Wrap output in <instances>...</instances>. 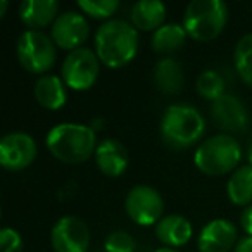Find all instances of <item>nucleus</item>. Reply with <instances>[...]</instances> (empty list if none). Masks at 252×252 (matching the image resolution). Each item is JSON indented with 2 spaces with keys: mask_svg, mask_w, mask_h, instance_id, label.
<instances>
[{
  "mask_svg": "<svg viewBox=\"0 0 252 252\" xmlns=\"http://www.w3.org/2000/svg\"><path fill=\"white\" fill-rule=\"evenodd\" d=\"M90 35V26L83 14L76 11H67L59 14L50 28V36L59 49L73 50L81 49Z\"/></svg>",
  "mask_w": 252,
  "mask_h": 252,
  "instance_id": "nucleus-11",
  "label": "nucleus"
},
{
  "mask_svg": "<svg viewBox=\"0 0 252 252\" xmlns=\"http://www.w3.org/2000/svg\"><path fill=\"white\" fill-rule=\"evenodd\" d=\"M104 249L105 252H135L137 251V240L128 231L116 230L105 237Z\"/></svg>",
  "mask_w": 252,
  "mask_h": 252,
  "instance_id": "nucleus-25",
  "label": "nucleus"
},
{
  "mask_svg": "<svg viewBox=\"0 0 252 252\" xmlns=\"http://www.w3.org/2000/svg\"><path fill=\"white\" fill-rule=\"evenodd\" d=\"M95 54L111 69L130 64L138 50V30L125 19H109L95 33Z\"/></svg>",
  "mask_w": 252,
  "mask_h": 252,
  "instance_id": "nucleus-1",
  "label": "nucleus"
},
{
  "mask_svg": "<svg viewBox=\"0 0 252 252\" xmlns=\"http://www.w3.org/2000/svg\"><path fill=\"white\" fill-rule=\"evenodd\" d=\"M35 98L42 107L49 109V111H57L66 105V83L63 78L56 76V74H45V76L38 78V81L35 83Z\"/></svg>",
  "mask_w": 252,
  "mask_h": 252,
  "instance_id": "nucleus-18",
  "label": "nucleus"
},
{
  "mask_svg": "<svg viewBox=\"0 0 252 252\" xmlns=\"http://www.w3.org/2000/svg\"><path fill=\"white\" fill-rule=\"evenodd\" d=\"M0 252H23V238L14 228H2L0 231Z\"/></svg>",
  "mask_w": 252,
  "mask_h": 252,
  "instance_id": "nucleus-26",
  "label": "nucleus"
},
{
  "mask_svg": "<svg viewBox=\"0 0 252 252\" xmlns=\"http://www.w3.org/2000/svg\"><path fill=\"white\" fill-rule=\"evenodd\" d=\"M161 138L168 147L185 151L204 137L206 119L190 104H171L161 118Z\"/></svg>",
  "mask_w": 252,
  "mask_h": 252,
  "instance_id": "nucleus-3",
  "label": "nucleus"
},
{
  "mask_svg": "<svg viewBox=\"0 0 252 252\" xmlns=\"http://www.w3.org/2000/svg\"><path fill=\"white\" fill-rule=\"evenodd\" d=\"M78 7L94 19H107L119 9L118 0H80Z\"/></svg>",
  "mask_w": 252,
  "mask_h": 252,
  "instance_id": "nucleus-24",
  "label": "nucleus"
},
{
  "mask_svg": "<svg viewBox=\"0 0 252 252\" xmlns=\"http://www.w3.org/2000/svg\"><path fill=\"white\" fill-rule=\"evenodd\" d=\"M240 224L245 233H247L249 237H252V204L244 207V211H242V214H240Z\"/></svg>",
  "mask_w": 252,
  "mask_h": 252,
  "instance_id": "nucleus-27",
  "label": "nucleus"
},
{
  "mask_svg": "<svg viewBox=\"0 0 252 252\" xmlns=\"http://www.w3.org/2000/svg\"><path fill=\"white\" fill-rule=\"evenodd\" d=\"M156 235L164 244V247L178 249L190 242L193 235V228L185 216L168 214V216H162L161 221L156 224Z\"/></svg>",
  "mask_w": 252,
  "mask_h": 252,
  "instance_id": "nucleus-15",
  "label": "nucleus"
},
{
  "mask_svg": "<svg viewBox=\"0 0 252 252\" xmlns=\"http://www.w3.org/2000/svg\"><path fill=\"white\" fill-rule=\"evenodd\" d=\"M36 142L32 135L12 131L0 140V164L7 171H23L36 158Z\"/></svg>",
  "mask_w": 252,
  "mask_h": 252,
  "instance_id": "nucleus-9",
  "label": "nucleus"
},
{
  "mask_svg": "<svg viewBox=\"0 0 252 252\" xmlns=\"http://www.w3.org/2000/svg\"><path fill=\"white\" fill-rule=\"evenodd\" d=\"M228 21V7L221 0H193L183 14V28L197 42H211L221 35Z\"/></svg>",
  "mask_w": 252,
  "mask_h": 252,
  "instance_id": "nucleus-5",
  "label": "nucleus"
},
{
  "mask_svg": "<svg viewBox=\"0 0 252 252\" xmlns=\"http://www.w3.org/2000/svg\"><path fill=\"white\" fill-rule=\"evenodd\" d=\"M211 118L218 128L228 133L244 131L249 125V114L245 105L237 97L228 94L211 104Z\"/></svg>",
  "mask_w": 252,
  "mask_h": 252,
  "instance_id": "nucleus-12",
  "label": "nucleus"
},
{
  "mask_svg": "<svg viewBox=\"0 0 252 252\" xmlns=\"http://www.w3.org/2000/svg\"><path fill=\"white\" fill-rule=\"evenodd\" d=\"M95 164L105 176L118 178L128 168V151L116 138H105L97 145Z\"/></svg>",
  "mask_w": 252,
  "mask_h": 252,
  "instance_id": "nucleus-14",
  "label": "nucleus"
},
{
  "mask_svg": "<svg viewBox=\"0 0 252 252\" xmlns=\"http://www.w3.org/2000/svg\"><path fill=\"white\" fill-rule=\"evenodd\" d=\"M61 73L66 87H69L71 90H88L95 85L100 73V59L94 50L81 47L67 54Z\"/></svg>",
  "mask_w": 252,
  "mask_h": 252,
  "instance_id": "nucleus-7",
  "label": "nucleus"
},
{
  "mask_svg": "<svg viewBox=\"0 0 252 252\" xmlns=\"http://www.w3.org/2000/svg\"><path fill=\"white\" fill-rule=\"evenodd\" d=\"M54 252H87L90 245V231L81 218L63 216L50 231Z\"/></svg>",
  "mask_w": 252,
  "mask_h": 252,
  "instance_id": "nucleus-10",
  "label": "nucleus"
},
{
  "mask_svg": "<svg viewBox=\"0 0 252 252\" xmlns=\"http://www.w3.org/2000/svg\"><path fill=\"white\" fill-rule=\"evenodd\" d=\"M233 61L240 80L252 87V33H247L238 40L233 52Z\"/></svg>",
  "mask_w": 252,
  "mask_h": 252,
  "instance_id": "nucleus-22",
  "label": "nucleus"
},
{
  "mask_svg": "<svg viewBox=\"0 0 252 252\" xmlns=\"http://www.w3.org/2000/svg\"><path fill=\"white\" fill-rule=\"evenodd\" d=\"M187 30L183 28V25L178 23H166L159 30H156L152 33L151 47L156 54H161V56L168 57L169 54L180 50L187 42Z\"/></svg>",
  "mask_w": 252,
  "mask_h": 252,
  "instance_id": "nucleus-20",
  "label": "nucleus"
},
{
  "mask_svg": "<svg viewBox=\"0 0 252 252\" xmlns=\"http://www.w3.org/2000/svg\"><path fill=\"white\" fill-rule=\"evenodd\" d=\"M247 164L252 166V145L249 147V152H247Z\"/></svg>",
  "mask_w": 252,
  "mask_h": 252,
  "instance_id": "nucleus-30",
  "label": "nucleus"
},
{
  "mask_svg": "<svg viewBox=\"0 0 252 252\" xmlns=\"http://www.w3.org/2000/svg\"><path fill=\"white\" fill-rule=\"evenodd\" d=\"M156 252H180V251H176V249H169V247H162V249H158Z\"/></svg>",
  "mask_w": 252,
  "mask_h": 252,
  "instance_id": "nucleus-31",
  "label": "nucleus"
},
{
  "mask_svg": "<svg viewBox=\"0 0 252 252\" xmlns=\"http://www.w3.org/2000/svg\"><path fill=\"white\" fill-rule=\"evenodd\" d=\"M154 85L159 92L164 95H176L182 92L183 83H185V74L183 67L173 57H162L154 66Z\"/></svg>",
  "mask_w": 252,
  "mask_h": 252,
  "instance_id": "nucleus-17",
  "label": "nucleus"
},
{
  "mask_svg": "<svg viewBox=\"0 0 252 252\" xmlns=\"http://www.w3.org/2000/svg\"><path fill=\"white\" fill-rule=\"evenodd\" d=\"M125 209L133 223L138 226L158 224L164 213V200L161 193L149 185H137L128 192Z\"/></svg>",
  "mask_w": 252,
  "mask_h": 252,
  "instance_id": "nucleus-8",
  "label": "nucleus"
},
{
  "mask_svg": "<svg viewBox=\"0 0 252 252\" xmlns=\"http://www.w3.org/2000/svg\"><path fill=\"white\" fill-rule=\"evenodd\" d=\"M57 11L59 4L56 0H25L19 5V18L30 30L40 32V28L54 25V21L59 18Z\"/></svg>",
  "mask_w": 252,
  "mask_h": 252,
  "instance_id": "nucleus-16",
  "label": "nucleus"
},
{
  "mask_svg": "<svg viewBox=\"0 0 252 252\" xmlns=\"http://www.w3.org/2000/svg\"><path fill=\"white\" fill-rule=\"evenodd\" d=\"M242 159V147L237 138L221 133L204 140L193 154V162L209 176H221L235 171Z\"/></svg>",
  "mask_w": 252,
  "mask_h": 252,
  "instance_id": "nucleus-4",
  "label": "nucleus"
},
{
  "mask_svg": "<svg viewBox=\"0 0 252 252\" xmlns=\"http://www.w3.org/2000/svg\"><path fill=\"white\" fill-rule=\"evenodd\" d=\"M16 54H18L19 64L33 74L47 73L49 69H52L57 59L56 43L52 36L35 30H26L25 33H21Z\"/></svg>",
  "mask_w": 252,
  "mask_h": 252,
  "instance_id": "nucleus-6",
  "label": "nucleus"
},
{
  "mask_svg": "<svg viewBox=\"0 0 252 252\" xmlns=\"http://www.w3.org/2000/svg\"><path fill=\"white\" fill-rule=\"evenodd\" d=\"M7 5H9L7 0H0V18H2V16H5V11H7Z\"/></svg>",
  "mask_w": 252,
  "mask_h": 252,
  "instance_id": "nucleus-29",
  "label": "nucleus"
},
{
  "mask_svg": "<svg viewBox=\"0 0 252 252\" xmlns=\"http://www.w3.org/2000/svg\"><path fill=\"white\" fill-rule=\"evenodd\" d=\"M195 88H197V94L202 98L214 102L224 95V80L218 71L207 69L199 74Z\"/></svg>",
  "mask_w": 252,
  "mask_h": 252,
  "instance_id": "nucleus-23",
  "label": "nucleus"
},
{
  "mask_svg": "<svg viewBox=\"0 0 252 252\" xmlns=\"http://www.w3.org/2000/svg\"><path fill=\"white\" fill-rule=\"evenodd\" d=\"M235 252H252V237L245 235L244 238H240L235 245Z\"/></svg>",
  "mask_w": 252,
  "mask_h": 252,
  "instance_id": "nucleus-28",
  "label": "nucleus"
},
{
  "mask_svg": "<svg viewBox=\"0 0 252 252\" xmlns=\"http://www.w3.org/2000/svg\"><path fill=\"white\" fill-rule=\"evenodd\" d=\"M97 135L87 125L61 123L47 133V149L56 159L66 164H80L95 156Z\"/></svg>",
  "mask_w": 252,
  "mask_h": 252,
  "instance_id": "nucleus-2",
  "label": "nucleus"
},
{
  "mask_svg": "<svg viewBox=\"0 0 252 252\" xmlns=\"http://www.w3.org/2000/svg\"><path fill=\"white\" fill-rule=\"evenodd\" d=\"M228 199L235 206H251L252 202V166H238L226 183Z\"/></svg>",
  "mask_w": 252,
  "mask_h": 252,
  "instance_id": "nucleus-21",
  "label": "nucleus"
},
{
  "mask_svg": "<svg viewBox=\"0 0 252 252\" xmlns=\"http://www.w3.org/2000/svg\"><path fill=\"white\" fill-rule=\"evenodd\" d=\"M131 25L140 32H156L164 25L166 5L161 0H140L131 7Z\"/></svg>",
  "mask_w": 252,
  "mask_h": 252,
  "instance_id": "nucleus-19",
  "label": "nucleus"
},
{
  "mask_svg": "<svg viewBox=\"0 0 252 252\" xmlns=\"http://www.w3.org/2000/svg\"><path fill=\"white\" fill-rule=\"evenodd\" d=\"M238 238L237 226L230 220L218 218L200 230L197 238V247L200 252H228L235 247Z\"/></svg>",
  "mask_w": 252,
  "mask_h": 252,
  "instance_id": "nucleus-13",
  "label": "nucleus"
}]
</instances>
